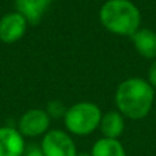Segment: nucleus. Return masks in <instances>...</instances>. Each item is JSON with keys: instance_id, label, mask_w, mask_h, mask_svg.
Instances as JSON below:
<instances>
[{"instance_id": "f257e3e1", "label": "nucleus", "mask_w": 156, "mask_h": 156, "mask_svg": "<svg viewBox=\"0 0 156 156\" xmlns=\"http://www.w3.org/2000/svg\"><path fill=\"white\" fill-rule=\"evenodd\" d=\"M155 101V89L143 78H127L121 82L115 92L118 111L129 119H143L151 112Z\"/></svg>"}, {"instance_id": "0eeeda50", "label": "nucleus", "mask_w": 156, "mask_h": 156, "mask_svg": "<svg viewBox=\"0 0 156 156\" xmlns=\"http://www.w3.org/2000/svg\"><path fill=\"white\" fill-rule=\"evenodd\" d=\"M26 149L25 137L18 129L0 127V156H22Z\"/></svg>"}, {"instance_id": "f03ea898", "label": "nucleus", "mask_w": 156, "mask_h": 156, "mask_svg": "<svg viewBox=\"0 0 156 156\" xmlns=\"http://www.w3.org/2000/svg\"><path fill=\"white\" fill-rule=\"evenodd\" d=\"M100 21L108 32L132 37L140 29L141 14L129 0H108L100 10Z\"/></svg>"}, {"instance_id": "1a4fd4ad", "label": "nucleus", "mask_w": 156, "mask_h": 156, "mask_svg": "<svg viewBox=\"0 0 156 156\" xmlns=\"http://www.w3.org/2000/svg\"><path fill=\"white\" fill-rule=\"evenodd\" d=\"M99 129L101 132L103 137L119 140V137L122 136V133L125 130V116L118 110L108 111V112L101 115Z\"/></svg>"}, {"instance_id": "20e7f679", "label": "nucleus", "mask_w": 156, "mask_h": 156, "mask_svg": "<svg viewBox=\"0 0 156 156\" xmlns=\"http://www.w3.org/2000/svg\"><path fill=\"white\" fill-rule=\"evenodd\" d=\"M44 156H77V147L67 132L59 129L48 130L41 140Z\"/></svg>"}, {"instance_id": "7ed1b4c3", "label": "nucleus", "mask_w": 156, "mask_h": 156, "mask_svg": "<svg viewBox=\"0 0 156 156\" xmlns=\"http://www.w3.org/2000/svg\"><path fill=\"white\" fill-rule=\"evenodd\" d=\"M101 110L92 101H80L67 108L65 116V126L69 133L85 137L99 129L101 121Z\"/></svg>"}, {"instance_id": "9b49d317", "label": "nucleus", "mask_w": 156, "mask_h": 156, "mask_svg": "<svg viewBox=\"0 0 156 156\" xmlns=\"http://www.w3.org/2000/svg\"><path fill=\"white\" fill-rule=\"evenodd\" d=\"M92 156H127L123 145L116 138L101 137L93 144L90 151Z\"/></svg>"}, {"instance_id": "423d86ee", "label": "nucleus", "mask_w": 156, "mask_h": 156, "mask_svg": "<svg viewBox=\"0 0 156 156\" xmlns=\"http://www.w3.org/2000/svg\"><path fill=\"white\" fill-rule=\"evenodd\" d=\"M27 21L18 11L8 12L0 19V41L5 44L16 43L23 37Z\"/></svg>"}, {"instance_id": "f8f14e48", "label": "nucleus", "mask_w": 156, "mask_h": 156, "mask_svg": "<svg viewBox=\"0 0 156 156\" xmlns=\"http://www.w3.org/2000/svg\"><path fill=\"white\" fill-rule=\"evenodd\" d=\"M45 111L49 115V118H63L67 108L65 107V104L60 100H52V101L48 103Z\"/></svg>"}, {"instance_id": "6e6552de", "label": "nucleus", "mask_w": 156, "mask_h": 156, "mask_svg": "<svg viewBox=\"0 0 156 156\" xmlns=\"http://www.w3.org/2000/svg\"><path fill=\"white\" fill-rule=\"evenodd\" d=\"M52 0H15V7L25 16L27 23L37 25L51 7Z\"/></svg>"}, {"instance_id": "39448f33", "label": "nucleus", "mask_w": 156, "mask_h": 156, "mask_svg": "<svg viewBox=\"0 0 156 156\" xmlns=\"http://www.w3.org/2000/svg\"><path fill=\"white\" fill-rule=\"evenodd\" d=\"M51 118L45 110L32 108L27 110L18 121V130L23 137L34 138L38 136H44L49 129Z\"/></svg>"}, {"instance_id": "2eb2a0df", "label": "nucleus", "mask_w": 156, "mask_h": 156, "mask_svg": "<svg viewBox=\"0 0 156 156\" xmlns=\"http://www.w3.org/2000/svg\"><path fill=\"white\" fill-rule=\"evenodd\" d=\"M77 156H92L90 154H86V152H78Z\"/></svg>"}, {"instance_id": "4468645a", "label": "nucleus", "mask_w": 156, "mask_h": 156, "mask_svg": "<svg viewBox=\"0 0 156 156\" xmlns=\"http://www.w3.org/2000/svg\"><path fill=\"white\" fill-rule=\"evenodd\" d=\"M148 82L151 83V86L156 89V60L151 65L148 71Z\"/></svg>"}, {"instance_id": "ddd939ff", "label": "nucleus", "mask_w": 156, "mask_h": 156, "mask_svg": "<svg viewBox=\"0 0 156 156\" xmlns=\"http://www.w3.org/2000/svg\"><path fill=\"white\" fill-rule=\"evenodd\" d=\"M22 156H44V154H43V151H41L40 145L30 144V145H26V149H25Z\"/></svg>"}, {"instance_id": "9d476101", "label": "nucleus", "mask_w": 156, "mask_h": 156, "mask_svg": "<svg viewBox=\"0 0 156 156\" xmlns=\"http://www.w3.org/2000/svg\"><path fill=\"white\" fill-rule=\"evenodd\" d=\"M137 52L147 59L156 58V33L151 29H138L132 36Z\"/></svg>"}]
</instances>
